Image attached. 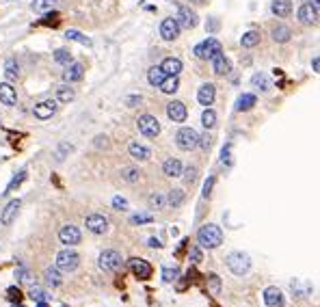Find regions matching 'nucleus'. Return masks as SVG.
I'll return each instance as SVG.
<instances>
[{"label":"nucleus","mask_w":320,"mask_h":307,"mask_svg":"<svg viewBox=\"0 0 320 307\" xmlns=\"http://www.w3.org/2000/svg\"><path fill=\"white\" fill-rule=\"evenodd\" d=\"M56 7V0H35L33 2V11L35 13H48Z\"/></svg>","instance_id":"4c0bfd02"},{"label":"nucleus","mask_w":320,"mask_h":307,"mask_svg":"<svg viewBox=\"0 0 320 307\" xmlns=\"http://www.w3.org/2000/svg\"><path fill=\"white\" fill-rule=\"evenodd\" d=\"M218 52H223V46L221 41L214 39V37H208L206 41H201V44L195 46V54H197L199 58H204V61H210L214 54H218Z\"/></svg>","instance_id":"423d86ee"},{"label":"nucleus","mask_w":320,"mask_h":307,"mask_svg":"<svg viewBox=\"0 0 320 307\" xmlns=\"http://www.w3.org/2000/svg\"><path fill=\"white\" fill-rule=\"evenodd\" d=\"M197 175H199V169L197 167H186V169H182L180 178L184 180V184H195V182H197Z\"/></svg>","instance_id":"79ce46f5"},{"label":"nucleus","mask_w":320,"mask_h":307,"mask_svg":"<svg viewBox=\"0 0 320 307\" xmlns=\"http://www.w3.org/2000/svg\"><path fill=\"white\" fill-rule=\"evenodd\" d=\"M15 277H17V279H20L22 283H31V281H33V275H31V270H28V268H24V266H20V268L15 270Z\"/></svg>","instance_id":"a18cd8bd"},{"label":"nucleus","mask_w":320,"mask_h":307,"mask_svg":"<svg viewBox=\"0 0 320 307\" xmlns=\"http://www.w3.org/2000/svg\"><path fill=\"white\" fill-rule=\"evenodd\" d=\"M184 199H186V193L182 191V188H171L169 197H167V204L173 205V208H180V205L184 204Z\"/></svg>","instance_id":"473e14b6"},{"label":"nucleus","mask_w":320,"mask_h":307,"mask_svg":"<svg viewBox=\"0 0 320 307\" xmlns=\"http://www.w3.org/2000/svg\"><path fill=\"white\" fill-rule=\"evenodd\" d=\"M128 152H130V156H132V158H136V160H150V158H152L150 147L136 143V141H132V143L128 145Z\"/></svg>","instance_id":"5701e85b"},{"label":"nucleus","mask_w":320,"mask_h":307,"mask_svg":"<svg viewBox=\"0 0 320 307\" xmlns=\"http://www.w3.org/2000/svg\"><path fill=\"white\" fill-rule=\"evenodd\" d=\"M177 277H180V270L177 268H162V279L167 283H173Z\"/></svg>","instance_id":"49530a36"},{"label":"nucleus","mask_w":320,"mask_h":307,"mask_svg":"<svg viewBox=\"0 0 320 307\" xmlns=\"http://www.w3.org/2000/svg\"><path fill=\"white\" fill-rule=\"evenodd\" d=\"M4 76H7V80H17V76H20V65L13 56H9L7 61H4Z\"/></svg>","instance_id":"2f4dec72"},{"label":"nucleus","mask_w":320,"mask_h":307,"mask_svg":"<svg viewBox=\"0 0 320 307\" xmlns=\"http://www.w3.org/2000/svg\"><path fill=\"white\" fill-rule=\"evenodd\" d=\"M307 2H310V4H312V7H316V9L320 7V0H307Z\"/></svg>","instance_id":"e2e57ef3"},{"label":"nucleus","mask_w":320,"mask_h":307,"mask_svg":"<svg viewBox=\"0 0 320 307\" xmlns=\"http://www.w3.org/2000/svg\"><path fill=\"white\" fill-rule=\"evenodd\" d=\"M199 143V134L195 132L193 128H180L175 134V145L180 147L182 152H193Z\"/></svg>","instance_id":"39448f33"},{"label":"nucleus","mask_w":320,"mask_h":307,"mask_svg":"<svg viewBox=\"0 0 320 307\" xmlns=\"http://www.w3.org/2000/svg\"><path fill=\"white\" fill-rule=\"evenodd\" d=\"M147 204H150V210H162L167 205V197L162 193H152L147 197Z\"/></svg>","instance_id":"c9c22d12"},{"label":"nucleus","mask_w":320,"mask_h":307,"mask_svg":"<svg viewBox=\"0 0 320 307\" xmlns=\"http://www.w3.org/2000/svg\"><path fill=\"white\" fill-rule=\"evenodd\" d=\"M74 98H76V91H74L69 85H61V87H58V89H56V100H58V102L69 104Z\"/></svg>","instance_id":"f704fd0d"},{"label":"nucleus","mask_w":320,"mask_h":307,"mask_svg":"<svg viewBox=\"0 0 320 307\" xmlns=\"http://www.w3.org/2000/svg\"><path fill=\"white\" fill-rule=\"evenodd\" d=\"M160 69H162L167 76H180L182 61H180V58H175V56H169V58H164V61L160 63Z\"/></svg>","instance_id":"4be33fe9"},{"label":"nucleus","mask_w":320,"mask_h":307,"mask_svg":"<svg viewBox=\"0 0 320 307\" xmlns=\"http://www.w3.org/2000/svg\"><path fill=\"white\" fill-rule=\"evenodd\" d=\"M56 100H41L39 104H35V108H33V115L37 117V119L41 121H46V119H50L52 115L56 113Z\"/></svg>","instance_id":"4468645a"},{"label":"nucleus","mask_w":320,"mask_h":307,"mask_svg":"<svg viewBox=\"0 0 320 307\" xmlns=\"http://www.w3.org/2000/svg\"><path fill=\"white\" fill-rule=\"evenodd\" d=\"M201 257H204V256H201V247L199 245L191 247V259H193V262H201Z\"/></svg>","instance_id":"5fc2aeb1"},{"label":"nucleus","mask_w":320,"mask_h":307,"mask_svg":"<svg viewBox=\"0 0 320 307\" xmlns=\"http://www.w3.org/2000/svg\"><path fill=\"white\" fill-rule=\"evenodd\" d=\"M7 294H9V299L11 301H20V297H22V294H20V290H15V288H9V290H7Z\"/></svg>","instance_id":"13d9d810"},{"label":"nucleus","mask_w":320,"mask_h":307,"mask_svg":"<svg viewBox=\"0 0 320 307\" xmlns=\"http://www.w3.org/2000/svg\"><path fill=\"white\" fill-rule=\"evenodd\" d=\"M162 173L167 175V178H180L182 175V162L177 160V158H167L162 164Z\"/></svg>","instance_id":"393cba45"},{"label":"nucleus","mask_w":320,"mask_h":307,"mask_svg":"<svg viewBox=\"0 0 320 307\" xmlns=\"http://www.w3.org/2000/svg\"><path fill=\"white\" fill-rule=\"evenodd\" d=\"M296 17H299L301 24L316 26L318 24V9L312 7L310 2H305V4H301V7H299V13H296Z\"/></svg>","instance_id":"2eb2a0df"},{"label":"nucleus","mask_w":320,"mask_h":307,"mask_svg":"<svg viewBox=\"0 0 320 307\" xmlns=\"http://www.w3.org/2000/svg\"><path fill=\"white\" fill-rule=\"evenodd\" d=\"M251 85H253V89H258L262 93L270 91V78L264 72H256V74H253L251 76Z\"/></svg>","instance_id":"bb28decb"},{"label":"nucleus","mask_w":320,"mask_h":307,"mask_svg":"<svg viewBox=\"0 0 320 307\" xmlns=\"http://www.w3.org/2000/svg\"><path fill=\"white\" fill-rule=\"evenodd\" d=\"M225 264H227V268L232 270L234 275L242 277V275L249 273V268H251V257L242 251H232L227 257H225Z\"/></svg>","instance_id":"f03ea898"},{"label":"nucleus","mask_w":320,"mask_h":307,"mask_svg":"<svg viewBox=\"0 0 320 307\" xmlns=\"http://www.w3.org/2000/svg\"><path fill=\"white\" fill-rule=\"evenodd\" d=\"M210 145H212L210 134H204V137H199V143H197V147H201V150H210Z\"/></svg>","instance_id":"3c124183"},{"label":"nucleus","mask_w":320,"mask_h":307,"mask_svg":"<svg viewBox=\"0 0 320 307\" xmlns=\"http://www.w3.org/2000/svg\"><path fill=\"white\" fill-rule=\"evenodd\" d=\"M167 78V74L160 69V65H154V67L147 69V82H150L152 87H160V82Z\"/></svg>","instance_id":"c756f323"},{"label":"nucleus","mask_w":320,"mask_h":307,"mask_svg":"<svg viewBox=\"0 0 320 307\" xmlns=\"http://www.w3.org/2000/svg\"><path fill=\"white\" fill-rule=\"evenodd\" d=\"M123 102H126V106H130V108H132V106H139L141 102H143V98H141V96H128L126 100H123Z\"/></svg>","instance_id":"864d4df0"},{"label":"nucleus","mask_w":320,"mask_h":307,"mask_svg":"<svg viewBox=\"0 0 320 307\" xmlns=\"http://www.w3.org/2000/svg\"><path fill=\"white\" fill-rule=\"evenodd\" d=\"M214 98H216V87L212 85V82H204V85L199 87V91H197L199 104L208 108V106H212V102H214Z\"/></svg>","instance_id":"f3484780"},{"label":"nucleus","mask_w":320,"mask_h":307,"mask_svg":"<svg viewBox=\"0 0 320 307\" xmlns=\"http://www.w3.org/2000/svg\"><path fill=\"white\" fill-rule=\"evenodd\" d=\"M201 126H204L206 130H210V128L216 126V113L212 108H206L204 113H201Z\"/></svg>","instance_id":"ea45409f"},{"label":"nucleus","mask_w":320,"mask_h":307,"mask_svg":"<svg viewBox=\"0 0 320 307\" xmlns=\"http://www.w3.org/2000/svg\"><path fill=\"white\" fill-rule=\"evenodd\" d=\"M150 247H154V249H160L162 245H160V240H158V238H150Z\"/></svg>","instance_id":"680f3d73"},{"label":"nucleus","mask_w":320,"mask_h":307,"mask_svg":"<svg viewBox=\"0 0 320 307\" xmlns=\"http://www.w3.org/2000/svg\"><path fill=\"white\" fill-rule=\"evenodd\" d=\"M65 37L67 39H72V41H78V44H82V46H91L93 41L87 37V35H82L80 31H74V28H69L67 33H65Z\"/></svg>","instance_id":"a19ab883"},{"label":"nucleus","mask_w":320,"mask_h":307,"mask_svg":"<svg viewBox=\"0 0 320 307\" xmlns=\"http://www.w3.org/2000/svg\"><path fill=\"white\" fill-rule=\"evenodd\" d=\"M177 24H180V28H195L199 24V17H197V13L188 7V4H177Z\"/></svg>","instance_id":"6e6552de"},{"label":"nucleus","mask_w":320,"mask_h":307,"mask_svg":"<svg viewBox=\"0 0 320 307\" xmlns=\"http://www.w3.org/2000/svg\"><path fill=\"white\" fill-rule=\"evenodd\" d=\"M221 162H223V164H232V145L223 147V152H221Z\"/></svg>","instance_id":"8fccbe9b"},{"label":"nucleus","mask_w":320,"mask_h":307,"mask_svg":"<svg viewBox=\"0 0 320 307\" xmlns=\"http://www.w3.org/2000/svg\"><path fill=\"white\" fill-rule=\"evenodd\" d=\"M212 61V72H214L216 76H227L229 72H232V63L225 58L223 52H218V54H214L210 58Z\"/></svg>","instance_id":"a211bd4d"},{"label":"nucleus","mask_w":320,"mask_h":307,"mask_svg":"<svg viewBox=\"0 0 320 307\" xmlns=\"http://www.w3.org/2000/svg\"><path fill=\"white\" fill-rule=\"evenodd\" d=\"M167 117L173 123H184L186 117H188V110L184 102H180V100H171V102L167 104Z\"/></svg>","instance_id":"9b49d317"},{"label":"nucleus","mask_w":320,"mask_h":307,"mask_svg":"<svg viewBox=\"0 0 320 307\" xmlns=\"http://www.w3.org/2000/svg\"><path fill=\"white\" fill-rule=\"evenodd\" d=\"M256 102H258V98L253 96V93H242V96L236 100V110H238V113H242V110H251L253 106H256Z\"/></svg>","instance_id":"cd10ccee"},{"label":"nucleus","mask_w":320,"mask_h":307,"mask_svg":"<svg viewBox=\"0 0 320 307\" xmlns=\"http://www.w3.org/2000/svg\"><path fill=\"white\" fill-rule=\"evenodd\" d=\"M37 307H48V305H46V301H39V303H37Z\"/></svg>","instance_id":"69168bd1"},{"label":"nucleus","mask_w":320,"mask_h":307,"mask_svg":"<svg viewBox=\"0 0 320 307\" xmlns=\"http://www.w3.org/2000/svg\"><path fill=\"white\" fill-rule=\"evenodd\" d=\"M260 44V33L258 31H247L245 35L240 37V46L242 48H256V46Z\"/></svg>","instance_id":"72a5a7b5"},{"label":"nucleus","mask_w":320,"mask_h":307,"mask_svg":"<svg viewBox=\"0 0 320 307\" xmlns=\"http://www.w3.org/2000/svg\"><path fill=\"white\" fill-rule=\"evenodd\" d=\"M58 240H61L63 245H67V247H74V245H78L82 240V234H80V229L76 225H63L61 229H58Z\"/></svg>","instance_id":"f8f14e48"},{"label":"nucleus","mask_w":320,"mask_h":307,"mask_svg":"<svg viewBox=\"0 0 320 307\" xmlns=\"http://www.w3.org/2000/svg\"><path fill=\"white\" fill-rule=\"evenodd\" d=\"M128 264H130V270H132V275L136 277V279L145 281V279H150V277H152V264L145 262V259L132 257Z\"/></svg>","instance_id":"ddd939ff"},{"label":"nucleus","mask_w":320,"mask_h":307,"mask_svg":"<svg viewBox=\"0 0 320 307\" xmlns=\"http://www.w3.org/2000/svg\"><path fill=\"white\" fill-rule=\"evenodd\" d=\"M312 69H314L316 74L320 72V56H314V58H312Z\"/></svg>","instance_id":"bf43d9fd"},{"label":"nucleus","mask_w":320,"mask_h":307,"mask_svg":"<svg viewBox=\"0 0 320 307\" xmlns=\"http://www.w3.org/2000/svg\"><path fill=\"white\" fill-rule=\"evenodd\" d=\"M208 292L214 294V297L216 294H221V277L214 275V273L208 275Z\"/></svg>","instance_id":"37998d69"},{"label":"nucleus","mask_w":320,"mask_h":307,"mask_svg":"<svg viewBox=\"0 0 320 307\" xmlns=\"http://www.w3.org/2000/svg\"><path fill=\"white\" fill-rule=\"evenodd\" d=\"M44 279H46V283L48 286H52V288H58L63 283V279H61V273H58V268L56 266H48L44 270Z\"/></svg>","instance_id":"7c9ffc66"},{"label":"nucleus","mask_w":320,"mask_h":307,"mask_svg":"<svg viewBox=\"0 0 320 307\" xmlns=\"http://www.w3.org/2000/svg\"><path fill=\"white\" fill-rule=\"evenodd\" d=\"M85 225H87V229H89L91 234L100 236V234H106V232H108V218H106L104 214H100V212H96V214H89V216L85 218Z\"/></svg>","instance_id":"1a4fd4ad"},{"label":"nucleus","mask_w":320,"mask_h":307,"mask_svg":"<svg viewBox=\"0 0 320 307\" xmlns=\"http://www.w3.org/2000/svg\"><path fill=\"white\" fill-rule=\"evenodd\" d=\"M270 37L275 44H288L290 37H292V31H290V26H286V24H277L270 31Z\"/></svg>","instance_id":"b1692460"},{"label":"nucleus","mask_w":320,"mask_h":307,"mask_svg":"<svg viewBox=\"0 0 320 307\" xmlns=\"http://www.w3.org/2000/svg\"><path fill=\"white\" fill-rule=\"evenodd\" d=\"M0 102L4 106H15L17 104V93L11 82H0Z\"/></svg>","instance_id":"412c9836"},{"label":"nucleus","mask_w":320,"mask_h":307,"mask_svg":"<svg viewBox=\"0 0 320 307\" xmlns=\"http://www.w3.org/2000/svg\"><path fill=\"white\" fill-rule=\"evenodd\" d=\"M112 208H117V210H126L128 208V202L123 197H112Z\"/></svg>","instance_id":"603ef678"},{"label":"nucleus","mask_w":320,"mask_h":307,"mask_svg":"<svg viewBox=\"0 0 320 307\" xmlns=\"http://www.w3.org/2000/svg\"><path fill=\"white\" fill-rule=\"evenodd\" d=\"M85 78V67H82V63H76L72 61L65 67V72H63V80L67 82V85H72V82H78Z\"/></svg>","instance_id":"dca6fc26"},{"label":"nucleus","mask_w":320,"mask_h":307,"mask_svg":"<svg viewBox=\"0 0 320 307\" xmlns=\"http://www.w3.org/2000/svg\"><path fill=\"white\" fill-rule=\"evenodd\" d=\"M121 264H123V259L115 249H106L100 253V257H98V266L102 268L104 273H115V270L121 268Z\"/></svg>","instance_id":"20e7f679"},{"label":"nucleus","mask_w":320,"mask_h":307,"mask_svg":"<svg viewBox=\"0 0 320 307\" xmlns=\"http://www.w3.org/2000/svg\"><path fill=\"white\" fill-rule=\"evenodd\" d=\"M74 61V56H72V52H69L67 48H58L56 52H54V63H58V65H65L67 67L69 63Z\"/></svg>","instance_id":"58836bf2"},{"label":"nucleus","mask_w":320,"mask_h":307,"mask_svg":"<svg viewBox=\"0 0 320 307\" xmlns=\"http://www.w3.org/2000/svg\"><path fill=\"white\" fill-rule=\"evenodd\" d=\"M28 297H31L33 301H37V303H39V301H46V299H48V294H46V290H41V288L33 286L31 290H28Z\"/></svg>","instance_id":"c03bdc74"},{"label":"nucleus","mask_w":320,"mask_h":307,"mask_svg":"<svg viewBox=\"0 0 320 307\" xmlns=\"http://www.w3.org/2000/svg\"><path fill=\"white\" fill-rule=\"evenodd\" d=\"M191 2H193V4H199V7H201V4H206L208 0H191Z\"/></svg>","instance_id":"0e129e2a"},{"label":"nucleus","mask_w":320,"mask_h":307,"mask_svg":"<svg viewBox=\"0 0 320 307\" xmlns=\"http://www.w3.org/2000/svg\"><path fill=\"white\" fill-rule=\"evenodd\" d=\"M136 126H139V132L143 134V137L147 139H156L158 134H160V123L158 119L154 115H141L139 117V121H136Z\"/></svg>","instance_id":"0eeeda50"},{"label":"nucleus","mask_w":320,"mask_h":307,"mask_svg":"<svg viewBox=\"0 0 320 307\" xmlns=\"http://www.w3.org/2000/svg\"><path fill=\"white\" fill-rule=\"evenodd\" d=\"M119 175H121V180H123V182H128V184H134V182H139V180H141V171H139V169H134V167H123Z\"/></svg>","instance_id":"e433bc0d"},{"label":"nucleus","mask_w":320,"mask_h":307,"mask_svg":"<svg viewBox=\"0 0 320 307\" xmlns=\"http://www.w3.org/2000/svg\"><path fill=\"white\" fill-rule=\"evenodd\" d=\"M212 186H214V178H210L206 180V184H204V197H210V193H212Z\"/></svg>","instance_id":"6e6d98bb"},{"label":"nucleus","mask_w":320,"mask_h":307,"mask_svg":"<svg viewBox=\"0 0 320 307\" xmlns=\"http://www.w3.org/2000/svg\"><path fill=\"white\" fill-rule=\"evenodd\" d=\"M197 243L201 249H218L223 245V229L216 223H206L197 232Z\"/></svg>","instance_id":"f257e3e1"},{"label":"nucleus","mask_w":320,"mask_h":307,"mask_svg":"<svg viewBox=\"0 0 320 307\" xmlns=\"http://www.w3.org/2000/svg\"><path fill=\"white\" fill-rule=\"evenodd\" d=\"M177 89H180V78H177V76H167V78L160 82V91H162L164 96H173Z\"/></svg>","instance_id":"c85d7f7f"},{"label":"nucleus","mask_w":320,"mask_h":307,"mask_svg":"<svg viewBox=\"0 0 320 307\" xmlns=\"http://www.w3.org/2000/svg\"><path fill=\"white\" fill-rule=\"evenodd\" d=\"M264 303L268 305V307H283V294H281V290L279 288H275V286H268L264 290Z\"/></svg>","instance_id":"aec40b11"},{"label":"nucleus","mask_w":320,"mask_h":307,"mask_svg":"<svg viewBox=\"0 0 320 307\" xmlns=\"http://www.w3.org/2000/svg\"><path fill=\"white\" fill-rule=\"evenodd\" d=\"M154 216L152 214H134L130 218V223H134V225H143V223H152Z\"/></svg>","instance_id":"de8ad7c7"},{"label":"nucleus","mask_w":320,"mask_h":307,"mask_svg":"<svg viewBox=\"0 0 320 307\" xmlns=\"http://www.w3.org/2000/svg\"><path fill=\"white\" fill-rule=\"evenodd\" d=\"M210 24H206V28H208V31H216V28H218V22H216V17H210Z\"/></svg>","instance_id":"052dcab7"},{"label":"nucleus","mask_w":320,"mask_h":307,"mask_svg":"<svg viewBox=\"0 0 320 307\" xmlns=\"http://www.w3.org/2000/svg\"><path fill=\"white\" fill-rule=\"evenodd\" d=\"M13 307H24V305H20V303H15V305H13Z\"/></svg>","instance_id":"338daca9"},{"label":"nucleus","mask_w":320,"mask_h":307,"mask_svg":"<svg viewBox=\"0 0 320 307\" xmlns=\"http://www.w3.org/2000/svg\"><path fill=\"white\" fill-rule=\"evenodd\" d=\"M180 24H177L175 17H164L162 22H160V37L164 41H175L180 37Z\"/></svg>","instance_id":"9d476101"},{"label":"nucleus","mask_w":320,"mask_h":307,"mask_svg":"<svg viewBox=\"0 0 320 307\" xmlns=\"http://www.w3.org/2000/svg\"><path fill=\"white\" fill-rule=\"evenodd\" d=\"M270 11L277 17H288L290 13H292V0H272Z\"/></svg>","instance_id":"a878e982"},{"label":"nucleus","mask_w":320,"mask_h":307,"mask_svg":"<svg viewBox=\"0 0 320 307\" xmlns=\"http://www.w3.org/2000/svg\"><path fill=\"white\" fill-rule=\"evenodd\" d=\"M24 180H26V171H20V173H17V178H13V180H11V184L7 186V193H11V191H13L15 186H20V184H22V182H24Z\"/></svg>","instance_id":"09e8293b"},{"label":"nucleus","mask_w":320,"mask_h":307,"mask_svg":"<svg viewBox=\"0 0 320 307\" xmlns=\"http://www.w3.org/2000/svg\"><path fill=\"white\" fill-rule=\"evenodd\" d=\"M22 208V202L20 199H13V202H9L7 205H4V210L0 212V223L2 225H11L13 223V218L17 216V210Z\"/></svg>","instance_id":"6ab92c4d"},{"label":"nucleus","mask_w":320,"mask_h":307,"mask_svg":"<svg viewBox=\"0 0 320 307\" xmlns=\"http://www.w3.org/2000/svg\"><path fill=\"white\" fill-rule=\"evenodd\" d=\"M108 145L110 143H108V139H106V137H102V134H100V137H96V147H104V150H106Z\"/></svg>","instance_id":"4d7b16f0"},{"label":"nucleus","mask_w":320,"mask_h":307,"mask_svg":"<svg viewBox=\"0 0 320 307\" xmlns=\"http://www.w3.org/2000/svg\"><path fill=\"white\" fill-rule=\"evenodd\" d=\"M54 266L58 270H63V273H74V270L80 266V256L72 249V247H67V249L56 253V264Z\"/></svg>","instance_id":"7ed1b4c3"}]
</instances>
